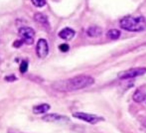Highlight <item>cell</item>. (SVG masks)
<instances>
[{
    "label": "cell",
    "mask_w": 146,
    "mask_h": 133,
    "mask_svg": "<svg viewBox=\"0 0 146 133\" xmlns=\"http://www.w3.org/2000/svg\"><path fill=\"white\" fill-rule=\"evenodd\" d=\"M146 73V67H133V69H127V71H120L118 73V77L121 79H132V77H140Z\"/></svg>",
    "instance_id": "3"
},
{
    "label": "cell",
    "mask_w": 146,
    "mask_h": 133,
    "mask_svg": "<svg viewBox=\"0 0 146 133\" xmlns=\"http://www.w3.org/2000/svg\"><path fill=\"white\" fill-rule=\"evenodd\" d=\"M108 37L110 40H117L120 37V31L117 29H110L108 32Z\"/></svg>",
    "instance_id": "13"
},
{
    "label": "cell",
    "mask_w": 146,
    "mask_h": 133,
    "mask_svg": "<svg viewBox=\"0 0 146 133\" xmlns=\"http://www.w3.org/2000/svg\"><path fill=\"white\" fill-rule=\"evenodd\" d=\"M35 32L30 27H22L19 29V37L23 43L27 45H32L34 42Z\"/></svg>",
    "instance_id": "4"
},
{
    "label": "cell",
    "mask_w": 146,
    "mask_h": 133,
    "mask_svg": "<svg viewBox=\"0 0 146 133\" xmlns=\"http://www.w3.org/2000/svg\"><path fill=\"white\" fill-rule=\"evenodd\" d=\"M5 81H16V77H15V75H7V77H5Z\"/></svg>",
    "instance_id": "17"
},
{
    "label": "cell",
    "mask_w": 146,
    "mask_h": 133,
    "mask_svg": "<svg viewBox=\"0 0 146 133\" xmlns=\"http://www.w3.org/2000/svg\"><path fill=\"white\" fill-rule=\"evenodd\" d=\"M50 109V105L46 103L40 104V105H36L33 107V112L35 114H41V113H45L48 110Z\"/></svg>",
    "instance_id": "10"
},
{
    "label": "cell",
    "mask_w": 146,
    "mask_h": 133,
    "mask_svg": "<svg viewBox=\"0 0 146 133\" xmlns=\"http://www.w3.org/2000/svg\"><path fill=\"white\" fill-rule=\"evenodd\" d=\"M133 99H134L136 102L146 101V95L140 91H136L134 95H133Z\"/></svg>",
    "instance_id": "12"
},
{
    "label": "cell",
    "mask_w": 146,
    "mask_h": 133,
    "mask_svg": "<svg viewBox=\"0 0 146 133\" xmlns=\"http://www.w3.org/2000/svg\"><path fill=\"white\" fill-rule=\"evenodd\" d=\"M42 119L47 122H54L59 121V120L67 119V117H65L64 115H60V114H47V115L43 116Z\"/></svg>",
    "instance_id": "9"
},
{
    "label": "cell",
    "mask_w": 146,
    "mask_h": 133,
    "mask_svg": "<svg viewBox=\"0 0 146 133\" xmlns=\"http://www.w3.org/2000/svg\"><path fill=\"white\" fill-rule=\"evenodd\" d=\"M8 133H23V132H17V131H13V130H9Z\"/></svg>",
    "instance_id": "19"
},
{
    "label": "cell",
    "mask_w": 146,
    "mask_h": 133,
    "mask_svg": "<svg viewBox=\"0 0 146 133\" xmlns=\"http://www.w3.org/2000/svg\"><path fill=\"white\" fill-rule=\"evenodd\" d=\"M94 83V79L90 75H78V77H72L69 79H64V81H55L53 83V89L58 91H73L82 89L92 85Z\"/></svg>",
    "instance_id": "1"
},
{
    "label": "cell",
    "mask_w": 146,
    "mask_h": 133,
    "mask_svg": "<svg viewBox=\"0 0 146 133\" xmlns=\"http://www.w3.org/2000/svg\"><path fill=\"white\" fill-rule=\"evenodd\" d=\"M34 19H35V21H37V22H39V23L43 24V25H44V26H49L48 19H47L46 16L43 15V14H41V13H37V14H35Z\"/></svg>",
    "instance_id": "11"
},
{
    "label": "cell",
    "mask_w": 146,
    "mask_h": 133,
    "mask_svg": "<svg viewBox=\"0 0 146 133\" xmlns=\"http://www.w3.org/2000/svg\"><path fill=\"white\" fill-rule=\"evenodd\" d=\"M23 44V41L20 39V40H18V41H15V42L13 43V47H16V48H19L21 45Z\"/></svg>",
    "instance_id": "18"
},
{
    "label": "cell",
    "mask_w": 146,
    "mask_h": 133,
    "mask_svg": "<svg viewBox=\"0 0 146 133\" xmlns=\"http://www.w3.org/2000/svg\"><path fill=\"white\" fill-rule=\"evenodd\" d=\"M75 34L76 32L73 29H71V28H65V29H63L62 31L59 32V37L64 39V40H71L75 36Z\"/></svg>",
    "instance_id": "7"
},
{
    "label": "cell",
    "mask_w": 146,
    "mask_h": 133,
    "mask_svg": "<svg viewBox=\"0 0 146 133\" xmlns=\"http://www.w3.org/2000/svg\"><path fill=\"white\" fill-rule=\"evenodd\" d=\"M87 34L90 38H98V37L102 36V30L100 27H98V26H92V27H90L87 30Z\"/></svg>",
    "instance_id": "8"
},
{
    "label": "cell",
    "mask_w": 146,
    "mask_h": 133,
    "mask_svg": "<svg viewBox=\"0 0 146 133\" xmlns=\"http://www.w3.org/2000/svg\"><path fill=\"white\" fill-rule=\"evenodd\" d=\"M28 69V63L26 61H22L21 66H20V71L21 73H26Z\"/></svg>",
    "instance_id": "15"
},
{
    "label": "cell",
    "mask_w": 146,
    "mask_h": 133,
    "mask_svg": "<svg viewBox=\"0 0 146 133\" xmlns=\"http://www.w3.org/2000/svg\"><path fill=\"white\" fill-rule=\"evenodd\" d=\"M32 3L36 7H43L46 4V0H32Z\"/></svg>",
    "instance_id": "14"
},
{
    "label": "cell",
    "mask_w": 146,
    "mask_h": 133,
    "mask_svg": "<svg viewBox=\"0 0 146 133\" xmlns=\"http://www.w3.org/2000/svg\"><path fill=\"white\" fill-rule=\"evenodd\" d=\"M59 49H60V51L66 53V52H68V51H69L70 47H69V45H67V44H62V45H60V46H59Z\"/></svg>",
    "instance_id": "16"
},
{
    "label": "cell",
    "mask_w": 146,
    "mask_h": 133,
    "mask_svg": "<svg viewBox=\"0 0 146 133\" xmlns=\"http://www.w3.org/2000/svg\"><path fill=\"white\" fill-rule=\"evenodd\" d=\"M121 29L129 32H142L146 30V19L142 16L133 17V16H126L122 18L119 22Z\"/></svg>",
    "instance_id": "2"
},
{
    "label": "cell",
    "mask_w": 146,
    "mask_h": 133,
    "mask_svg": "<svg viewBox=\"0 0 146 133\" xmlns=\"http://www.w3.org/2000/svg\"><path fill=\"white\" fill-rule=\"evenodd\" d=\"M36 53H37V56L39 58H45L47 57L49 53V46H48V43H47L46 40L44 39H40L37 43V46H36Z\"/></svg>",
    "instance_id": "6"
},
{
    "label": "cell",
    "mask_w": 146,
    "mask_h": 133,
    "mask_svg": "<svg viewBox=\"0 0 146 133\" xmlns=\"http://www.w3.org/2000/svg\"><path fill=\"white\" fill-rule=\"evenodd\" d=\"M76 118H79L81 120H84V121L88 122V123L90 124H96L98 123V121H102L104 118L100 117V116L94 115V114H90V113H85V112H75L73 114Z\"/></svg>",
    "instance_id": "5"
}]
</instances>
